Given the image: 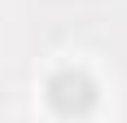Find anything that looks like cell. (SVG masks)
Segmentation results:
<instances>
[{
  "instance_id": "1",
  "label": "cell",
  "mask_w": 127,
  "mask_h": 123,
  "mask_svg": "<svg viewBox=\"0 0 127 123\" xmlns=\"http://www.w3.org/2000/svg\"><path fill=\"white\" fill-rule=\"evenodd\" d=\"M44 101H48V110L62 114V119H83V114L96 106V79H92L83 66H57V70L44 79Z\"/></svg>"
}]
</instances>
